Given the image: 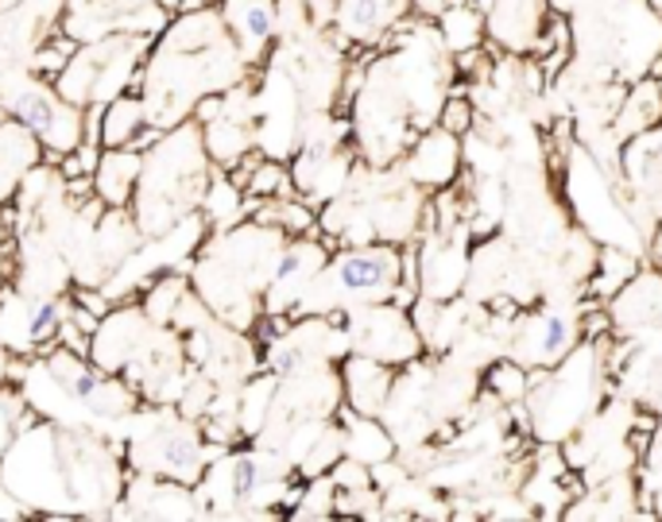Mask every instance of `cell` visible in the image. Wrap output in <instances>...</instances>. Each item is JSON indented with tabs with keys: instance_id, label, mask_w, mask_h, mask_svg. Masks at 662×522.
Listing matches in <instances>:
<instances>
[{
	"instance_id": "cell-1",
	"label": "cell",
	"mask_w": 662,
	"mask_h": 522,
	"mask_svg": "<svg viewBox=\"0 0 662 522\" xmlns=\"http://www.w3.org/2000/svg\"><path fill=\"white\" fill-rule=\"evenodd\" d=\"M217 162H210L206 136H202L198 120H183V125L167 128L152 151H144V170L133 194V221L144 236L167 233L186 214L202 206L210 178H214Z\"/></svg>"
},
{
	"instance_id": "cell-2",
	"label": "cell",
	"mask_w": 662,
	"mask_h": 522,
	"mask_svg": "<svg viewBox=\"0 0 662 522\" xmlns=\"http://www.w3.org/2000/svg\"><path fill=\"white\" fill-rule=\"evenodd\" d=\"M609 345L612 333L585 337L562 364L530 372L523 414H527V430L543 445H562L601 411L609 395Z\"/></svg>"
},
{
	"instance_id": "cell-3",
	"label": "cell",
	"mask_w": 662,
	"mask_h": 522,
	"mask_svg": "<svg viewBox=\"0 0 662 522\" xmlns=\"http://www.w3.org/2000/svg\"><path fill=\"white\" fill-rule=\"evenodd\" d=\"M403 272V248L399 244H349L345 252L325 259V267L314 275L306 295L294 302L291 317H314V314H345L353 306L368 302H391Z\"/></svg>"
},
{
	"instance_id": "cell-4",
	"label": "cell",
	"mask_w": 662,
	"mask_h": 522,
	"mask_svg": "<svg viewBox=\"0 0 662 522\" xmlns=\"http://www.w3.org/2000/svg\"><path fill=\"white\" fill-rule=\"evenodd\" d=\"M152 43L155 39L147 36H101L94 43H81L67 70L55 78V89L78 109L144 89V55Z\"/></svg>"
},
{
	"instance_id": "cell-5",
	"label": "cell",
	"mask_w": 662,
	"mask_h": 522,
	"mask_svg": "<svg viewBox=\"0 0 662 522\" xmlns=\"http://www.w3.org/2000/svg\"><path fill=\"white\" fill-rule=\"evenodd\" d=\"M0 105L23 128H31V136L43 144V162H51V167H59L62 155L81 144L86 109L62 101L59 89L47 86V78L31 75L28 67L0 62Z\"/></svg>"
},
{
	"instance_id": "cell-6",
	"label": "cell",
	"mask_w": 662,
	"mask_h": 522,
	"mask_svg": "<svg viewBox=\"0 0 662 522\" xmlns=\"http://www.w3.org/2000/svg\"><path fill=\"white\" fill-rule=\"evenodd\" d=\"M225 449H206L198 422H178L175 414L159 411L144 418V430H136L125 445V456L133 461L136 472H152L163 480H178V484L198 487L210 469V456H221Z\"/></svg>"
},
{
	"instance_id": "cell-7",
	"label": "cell",
	"mask_w": 662,
	"mask_h": 522,
	"mask_svg": "<svg viewBox=\"0 0 662 522\" xmlns=\"http://www.w3.org/2000/svg\"><path fill=\"white\" fill-rule=\"evenodd\" d=\"M585 306L588 302L582 298H546L538 309L512 314L504 356H512L527 372L562 364L585 341Z\"/></svg>"
},
{
	"instance_id": "cell-8",
	"label": "cell",
	"mask_w": 662,
	"mask_h": 522,
	"mask_svg": "<svg viewBox=\"0 0 662 522\" xmlns=\"http://www.w3.org/2000/svg\"><path fill=\"white\" fill-rule=\"evenodd\" d=\"M345 337L349 353H364L376 361L391 364H415L422 356V337L415 329L411 309L396 306V302H368V306L345 309Z\"/></svg>"
},
{
	"instance_id": "cell-9",
	"label": "cell",
	"mask_w": 662,
	"mask_h": 522,
	"mask_svg": "<svg viewBox=\"0 0 662 522\" xmlns=\"http://www.w3.org/2000/svg\"><path fill=\"white\" fill-rule=\"evenodd\" d=\"M171 12L159 0H78L62 12V31L78 43H94L101 36H163Z\"/></svg>"
},
{
	"instance_id": "cell-10",
	"label": "cell",
	"mask_w": 662,
	"mask_h": 522,
	"mask_svg": "<svg viewBox=\"0 0 662 522\" xmlns=\"http://www.w3.org/2000/svg\"><path fill=\"white\" fill-rule=\"evenodd\" d=\"M609 375H616V387L627 403L662 418V329L612 337Z\"/></svg>"
},
{
	"instance_id": "cell-11",
	"label": "cell",
	"mask_w": 662,
	"mask_h": 522,
	"mask_svg": "<svg viewBox=\"0 0 662 522\" xmlns=\"http://www.w3.org/2000/svg\"><path fill=\"white\" fill-rule=\"evenodd\" d=\"M325 259H330V244L325 240H318V236H288V244H283L280 259L272 267V279H267L264 314H291L294 302L306 295L314 275L325 267Z\"/></svg>"
},
{
	"instance_id": "cell-12",
	"label": "cell",
	"mask_w": 662,
	"mask_h": 522,
	"mask_svg": "<svg viewBox=\"0 0 662 522\" xmlns=\"http://www.w3.org/2000/svg\"><path fill=\"white\" fill-rule=\"evenodd\" d=\"M604 309H609L612 337H640V333L662 329V267L643 264L604 302Z\"/></svg>"
},
{
	"instance_id": "cell-13",
	"label": "cell",
	"mask_w": 662,
	"mask_h": 522,
	"mask_svg": "<svg viewBox=\"0 0 662 522\" xmlns=\"http://www.w3.org/2000/svg\"><path fill=\"white\" fill-rule=\"evenodd\" d=\"M473 4L485 12L488 43L515 59H527L535 51L538 31L551 16L546 0H473Z\"/></svg>"
},
{
	"instance_id": "cell-14",
	"label": "cell",
	"mask_w": 662,
	"mask_h": 522,
	"mask_svg": "<svg viewBox=\"0 0 662 522\" xmlns=\"http://www.w3.org/2000/svg\"><path fill=\"white\" fill-rule=\"evenodd\" d=\"M415 12L411 0H338L333 8V36L341 43L383 47L388 36Z\"/></svg>"
},
{
	"instance_id": "cell-15",
	"label": "cell",
	"mask_w": 662,
	"mask_h": 522,
	"mask_svg": "<svg viewBox=\"0 0 662 522\" xmlns=\"http://www.w3.org/2000/svg\"><path fill=\"white\" fill-rule=\"evenodd\" d=\"M461 136L446 132V128H427L419 140L407 148V155L399 159V170L411 178L419 190H446L457 183V170H461Z\"/></svg>"
},
{
	"instance_id": "cell-16",
	"label": "cell",
	"mask_w": 662,
	"mask_h": 522,
	"mask_svg": "<svg viewBox=\"0 0 662 522\" xmlns=\"http://www.w3.org/2000/svg\"><path fill=\"white\" fill-rule=\"evenodd\" d=\"M221 20L244 62L260 67L280 36V0H221Z\"/></svg>"
},
{
	"instance_id": "cell-17",
	"label": "cell",
	"mask_w": 662,
	"mask_h": 522,
	"mask_svg": "<svg viewBox=\"0 0 662 522\" xmlns=\"http://www.w3.org/2000/svg\"><path fill=\"white\" fill-rule=\"evenodd\" d=\"M391 391H396V368L391 364L364 353H345V361H341V398H345L349 411L380 418L391 403Z\"/></svg>"
},
{
	"instance_id": "cell-18",
	"label": "cell",
	"mask_w": 662,
	"mask_h": 522,
	"mask_svg": "<svg viewBox=\"0 0 662 522\" xmlns=\"http://www.w3.org/2000/svg\"><path fill=\"white\" fill-rule=\"evenodd\" d=\"M566 519H643L640 515V484L635 469L604 476L585 487L582 500L569 503Z\"/></svg>"
},
{
	"instance_id": "cell-19",
	"label": "cell",
	"mask_w": 662,
	"mask_h": 522,
	"mask_svg": "<svg viewBox=\"0 0 662 522\" xmlns=\"http://www.w3.org/2000/svg\"><path fill=\"white\" fill-rule=\"evenodd\" d=\"M624 167L640 201L651 209V217L662 221V128H651V132H640L627 140Z\"/></svg>"
},
{
	"instance_id": "cell-20",
	"label": "cell",
	"mask_w": 662,
	"mask_h": 522,
	"mask_svg": "<svg viewBox=\"0 0 662 522\" xmlns=\"http://www.w3.org/2000/svg\"><path fill=\"white\" fill-rule=\"evenodd\" d=\"M144 170V155L133 148H101V159H97L94 170V190L97 198L109 209H128L133 206L136 183H140Z\"/></svg>"
},
{
	"instance_id": "cell-21",
	"label": "cell",
	"mask_w": 662,
	"mask_h": 522,
	"mask_svg": "<svg viewBox=\"0 0 662 522\" xmlns=\"http://www.w3.org/2000/svg\"><path fill=\"white\" fill-rule=\"evenodd\" d=\"M36 162H43V144L31 136V128H23L16 117L0 125V206L16 198Z\"/></svg>"
},
{
	"instance_id": "cell-22",
	"label": "cell",
	"mask_w": 662,
	"mask_h": 522,
	"mask_svg": "<svg viewBox=\"0 0 662 522\" xmlns=\"http://www.w3.org/2000/svg\"><path fill=\"white\" fill-rule=\"evenodd\" d=\"M659 125H662V81L643 75L620 97L616 117H612V132H616V140H632V136L651 132Z\"/></svg>"
},
{
	"instance_id": "cell-23",
	"label": "cell",
	"mask_w": 662,
	"mask_h": 522,
	"mask_svg": "<svg viewBox=\"0 0 662 522\" xmlns=\"http://www.w3.org/2000/svg\"><path fill=\"white\" fill-rule=\"evenodd\" d=\"M341 445H345L349 461H361L368 469H380L383 461H391L396 453V437L383 430L380 418H368V414H357L349 406H341Z\"/></svg>"
},
{
	"instance_id": "cell-24",
	"label": "cell",
	"mask_w": 662,
	"mask_h": 522,
	"mask_svg": "<svg viewBox=\"0 0 662 522\" xmlns=\"http://www.w3.org/2000/svg\"><path fill=\"white\" fill-rule=\"evenodd\" d=\"M640 267H643V256L620 248V244H609V248L596 252V264H593V272H588V279H585V298L601 302V306H604V302L616 295V290L624 287V283L632 279Z\"/></svg>"
},
{
	"instance_id": "cell-25",
	"label": "cell",
	"mask_w": 662,
	"mask_h": 522,
	"mask_svg": "<svg viewBox=\"0 0 662 522\" xmlns=\"http://www.w3.org/2000/svg\"><path fill=\"white\" fill-rule=\"evenodd\" d=\"M435 28H438V39L446 43L449 55H461V51H473V47H480L488 39L485 31V12H480L473 0H461V4H449L441 8L435 16Z\"/></svg>"
},
{
	"instance_id": "cell-26",
	"label": "cell",
	"mask_w": 662,
	"mask_h": 522,
	"mask_svg": "<svg viewBox=\"0 0 662 522\" xmlns=\"http://www.w3.org/2000/svg\"><path fill=\"white\" fill-rule=\"evenodd\" d=\"M144 125H147V109L140 93L113 97V101H105L101 112V148H128Z\"/></svg>"
},
{
	"instance_id": "cell-27",
	"label": "cell",
	"mask_w": 662,
	"mask_h": 522,
	"mask_svg": "<svg viewBox=\"0 0 662 522\" xmlns=\"http://www.w3.org/2000/svg\"><path fill=\"white\" fill-rule=\"evenodd\" d=\"M640 515L643 519H662V422L651 434L648 453L640 456Z\"/></svg>"
},
{
	"instance_id": "cell-28",
	"label": "cell",
	"mask_w": 662,
	"mask_h": 522,
	"mask_svg": "<svg viewBox=\"0 0 662 522\" xmlns=\"http://www.w3.org/2000/svg\"><path fill=\"white\" fill-rule=\"evenodd\" d=\"M527 387H530V372L523 368V364H515L512 356H504V361L488 364L485 391L500 406H523V395H527Z\"/></svg>"
},
{
	"instance_id": "cell-29",
	"label": "cell",
	"mask_w": 662,
	"mask_h": 522,
	"mask_svg": "<svg viewBox=\"0 0 662 522\" xmlns=\"http://www.w3.org/2000/svg\"><path fill=\"white\" fill-rule=\"evenodd\" d=\"M244 194H252V198H283V194H299L291 183L288 159H272V155H264V159L256 162V170H252Z\"/></svg>"
},
{
	"instance_id": "cell-30",
	"label": "cell",
	"mask_w": 662,
	"mask_h": 522,
	"mask_svg": "<svg viewBox=\"0 0 662 522\" xmlns=\"http://www.w3.org/2000/svg\"><path fill=\"white\" fill-rule=\"evenodd\" d=\"M191 279H183V275H163V279H155V287L144 295V314L152 317L155 325H171V317H175L178 302L191 287H186Z\"/></svg>"
},
{
	"instance_id": "cell-31",
	"label": "cell",
	"mask_w": 662,
	"mask_h": 522,
	"mask_svg": "<svg viewBox=\"0 0 662 522\" xmlns=\"http://www.w3.org/2000/svg\"><path fill=\"white\" fill-rule=\"evenodd\" d=\"M302 500H306V503L291 508V515H299V519H330V515H338V484H333L330 472L310 480V487L302 492Z\"/></svg>"
},
{
	"instance_id": "cell-32",
	"label": "cell",
	"mask_w": 662,
	"mask_h": 522,
	"mask_svg": "<svg viewBox=\"0 0 662 522\" xmlns=\"http://www.w3.org/2000/svg\"><path fill=\"white\" fill-rule=\"evenodd\" d=\"M438 128H446V132H454V136H469V128H477V109H473L469 93H449L446 101H441Z\"/></svg>"
},
{
	"instance_id": "cell-33",
	"label": "cell",
	"mask_w": 662,
	"mask_h": 522,
	"mask_svg": "<svg viewBox=\"0 0 662 522\" xmlns=\"http://www.w3.org/2000/svg\"><path fill=\"white\" fill-rule=\"evenodd\" d=\"M23 398L16 395V391H0V456H4V449L20 437V414H23Z\"/></svg>"
},
{
	"instance_id": "cell-34",
	"label": "cell",
	"mask_w": 662,
	"mask_h": 522,
	"mask_svg": "<svg viewBox=\"0 0 662 522\" xmlns=\"http://www.w3.org/2000/svg\"><path fill=\"white\" fill-rule=\"evenodd\" d=\"M55 341H59V345L67 348V353H74V356H86V361L94 356V333L81 329V325L74 322L70 314L59 322V333H55Z\"/></svg>"
},
{
	"instance_id": "cell-35",
	"label": "cell",
	"mask_w": 662,
	"mask_h": 522,
	"mask_svg": "<svg viewBox=\"0 0 662 522\" xmlns=\"http://www.w3.org/2000/svg\"><path fill=\"white\" fill-rule=\"evenodd\" d=\"M302 4L310 8V20H314L318 28H325V23L333 20V8H338V0H302Z\"/></svg>"
},
{
	"instance_id": "cell-36",
	"label": "cell",
	"mask_w": 662,
	"mask_h": 522,
	"mask_svg": "<svg viewBox=\"0 0 662 522\" xmlns=\"http://www.w3.org/2000/svg\"><path fill=\"white\" fill-rule=\"evenodd\" d=\"M415 4V12H422L427 20H435V16L441 12V8H449V4H461V0H411Z\"/></svg>"
},
{
	"instance_id": "cell-37",
	"label": "cell",
	"mask_w": 662,
	"mask_h": 522,
	"mask_svg": "<svg viewBox=\"0 0 662 522\" xmlns=\"http://www.w3.org/2000/svg\"><path fill=\"white\" fill-rule=\"evenodd\" d=\"M648 264L662 267V221L651 228V240H648Z\"/></svg>"
},
{
	"instance_id": "cell-38",
	"label": "cell",
	"mask_w": 662,
	"mask_h": 522,
	"mask_svg": "<svg viewBox=\"0 0 662 522\" xmlns=\"http://www.w3.org/2000/svg\"><path fill=\"white\" fill-rule=\"evenodd\" d=\"M582 4H585V0H546V8H551V12H558V16H574Z\"/></svg>"
},
{
	"instance_id": "cell-39",
	"label": "cell",
	"mask_w": 662,
	"mask_h": 522,
	"mask_svg": "<svg viewBox=\"0 0 662 522\" xmlns=\"http://www.w3.org/2000/svg\"><path fill=\"white\" fill-rule=\"evenodd\" d=\"M4 375H8V348H4V341H0V383H4Z\"/></svg>"
},
{
	"instance_id": "cell-40",
	"label": "cell",
	"mask_w": 662,
	"mask_h": 522,
	"mask_svg": "<svg viewBox=\"0 0 662 522\" xmlns=\"http://www.w3.org/2000/svg\"><path fill=\"white\" fill-rule=\"evenodd\" d=\"M8 120H12V112H8L4 105H0V125H8Z\"/></svg>"
},
{
	"instance_id": "cell-41",
	"label": "cell",
	"mask_w": 662,
	"mask_h": 522,
	"mask_svg": "<svg viewBox=\"0 0 662 522\" xmlns=\"http://www.w3.org/2000/svg\"><path fill=\"white\" fill-rule=\"evenodd\" d=\"M159 4L167 8V12H175V8H178V0H159Z\"/></svg>"
},
{
	"instance_id": "cell-42",
	"label": "cell",
	"mask_w": 662,
	"mask_h": 522,
	"mask_svg": "<svg viewBox=\"0 0 662 522\" xmlns=\"http://www.w3.org/2000/svg\"><path fill=\"white\" fill-rule=\"evenodd\" d=\"M651 8H655V16H662V0H648Z\"/></svg>"
},
{
	"instance_id": "cell-43",
	"label": "cell",
	"mask_w": 662,
	"mask_h": 522,
	"mask_svg": "<svg viewBox=\"0 0 662 522\" xmlns=\"http://www.w3.org/2000/svg\"><path fill=\"white\" fill-rule=\"evenodd\" d=\"M206 4H221V0H206Z\"/></svg>"
},
{
	"instance_id": "cell-44",
	"label": "cell",
	"mask_w": 662,
	"mask_h": 522,
	"mask_svg": "<svg viewBox=\"0 0 662 522\" xmlns=\"http://www.w3.org/2000/svg\"><path fill=\"white\" fill-rule=\"evenodd\" d=\"M70 4H78V0H70Z\"/></svg>"
}]
</instances>
